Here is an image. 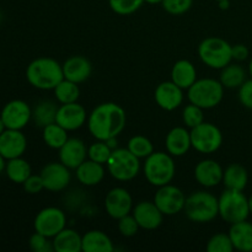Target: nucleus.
<instances>
[{
    "label": "nucleus",
    "mask_w": 252,
    "mask_h": 252,
    "mask_svg": "<svg viewBox=\"0 0 252 252\" xmlns=\"http://www.w3.org/2000/svg\"><path fill=\"white\" fill-rule=\"evenodd\" d=\"M126 121L127 116L120 105L105 102L94 108L88 118V127L94 138L106 142L122 133Z\"/></svg>",
    "instance_id": "nucleus-1"
},
{
    "label": "nucleus",
    "mask_w": 252,
    "mask_h": 252,
    "mask_svg": "<svg viewBox=\"0 0 252 252\" xmlns=\"http://www.w3.org/2000/svg\"><path fill=\"white\" fill-rule=\"evenodd\" d=\"M26 79L33 88L53 90L64 79L63 66L56 59L41 57L27 65Z\"/></svg>",
    "instance_id": "nucleus-2"
},
{
    "label": "nucleus",
    "mask_w": 252,
    "mask_h": 252,
    "mask_svg": "<svg viewBox=\"0 0 252 252\" xmlns=\"http://www.w3.org/2000/svg\"><path fill=\"white\" fill-rule=\"evenodd\" d=\"M184 211L187 218L194 223H209L219 216L218 198L211 192H193L186 197Z\"/></svg>",
    "instance_id": "nucleus-3"
},
{
    "label": "nucleus",
    "mask_w": 252,
    "mask_h": 252,
    "mask_svg": "<svg viewBox=\"0 0 252 252\" xmlns=\"http://www.w3.org/2000/svg\"><path fill=\"white\" fill-rule=\"evenodd\" d=\"M176 166L172 155L154 152L145 159L144 175L147 181L155 187H161L174 180Z\"/></svg>",
    "instance_id": "nucleus-4"
},
{
    "label": "nucleus",
    "mask_w": 252,
    "mask_h": 252,
    "mask_svg": "<svg viewBox=\"0 0 252 252\" xmlns=\"http://www.w3.org/2000/svg\"><path fill=\"white\" fill-rule=\"evenodd\" d=\"M224 96V86L220 80L206 78L199 79L187 90L189 103L198 106L203 110H209L221 102Z\"/></svg>",
    "instance_id": "nucleus-5"
},
{
    "label": "nucleus",
    "mask_w": 252,
    "mask_h": 252,
    "mask_svg": "<svg viewBox=\"0 0 252 252\" xmlns=\"http://www.w3.org/2000/svg\"><path fill=\"white\" fill-rule=\"evenodd\" d=\"M198 56L209 68L223 69L233 61V46L220 37H208L199 43Z\"/></svg>",
    "instance_id": "nucleus-6"
},
{
    "label": "nucleus",
    "mask_w": 252,
    "mask_h": 252,
    "mask_svg": "<svg viewBox=\"0 0 252 252\" xmlns=\"http://www.w3.org/2000/svg\"><path fill=\"white\" fill-rule=\"evenodd\" d=\"M219 216L229 224L246 220L250 216L249 198L243 191L226 189L218 198Z\"/></svg>",
    "instance_id": "nucleus-7"
},
{
    "label": "nucleus",
    "mask_w": 252,
    "mask_h": 252,
    "mask_svg": "<svg viewBox=\"0 0 252 252\" xmlns=\"http://www.w3.org/2000/svg\"><path fill=\"white\" fill-rule=\"evenodd\" d=\"M107 170L117 181H130L139 174V158L128 150V148H116L107 161Z\"/></svg>",
    "instance_id": "nucleus-8"
},
{
    "label": "nucleus",
    "mask_w": 252,
    "mask_h": 252,
    "mask_svg": "<svg viewBox=\"0 0 252 252\" xmlns=\"http://www.w3.org/2000/svg\"><path fill=\"white\" fill-rule=\"evenodd\" d=\"M192 148L202 154H212L221 147L223 134L213 123L203 122L191 130Z\"/></svg>",
    "instance_id": "nucleus-9"
},
{
    "label": "nucleus",
    "mask_w": 252,
    "mask_h": 252,
    "mask_svg": "<svg viewBox=\"0 0 252 252\" xmlns=\"http://www.w3.org/2000/svg\"><path fill=\"white\" fill-rule=\"evenodd\" d=\"M66 217L62 209L57 207H47L37 213L33 221L34 231L46 235L48 238H54L59 231L65 228Z\"/></svg>",
    "instance_id": "nucleus-10"
},
{
    "label": "nucleus",
    "mask_w": 252,
    "mask_h": 252,
    "mask_svg": "<svg viewBox=\"0 0 252 252\" xmlns=\"http://www.w3.org/2000/svg\"><path fill=\"white\" fill-rule=\"evenodd\" d=\"M154 203L164 216H175L184 211L186 196L179 187L167 184L159 187L155 193Z\"/></svg>",
    "instance_id": "nucleus-11"
},
{
    "label": "nucleus",
    "mask_w": 252,
    "mask_h": 252,
    "mask_svg": "<svg viewBox=\"0 0 252 252\" xmlns=\"http://www.w3.org/2000/svg\"><path fill=\"white\" fill-rule=\"evenodd\" d=\"M0 117L6 129L21 130L31 121L32 110L25 101L12 100L2 107Z\"/></svg>",
    "instance_id": "nucleus-12"
},
{
    "label": "nucleus",
    "mask_w": 252,
    "mask_h": 252,
    "mask_svg": "<svg viewBox=\"0 0 252 252\" xmlns=\"http://www.w3.org/2000/svg\"><path fill=\"white\" fill-rule=\"evenodd\" d=\"M41 177L43 180L44 189L51 192L63 191L70 184V169L63 162H49L42 169Z\"/></svg>",
    "instance_id": "nucleus-13"
},
{
    "label": "nucleus",
    "mask_w": 252,
    "mask_h": 252,
    "mask_svg": "<svg viewBox=\"0 0 252 252\" xmlns=\"http://www.w3.org/2000/svg\"><path fill=\"white\" fill-rule=\"evenodd\" d=\"M105 209L111 218L121 219L127 216L133 209V198L129 192L123 187H115L105 198Z\"/></svg>",
    "instance_id": "nucleus-14"
},
{
    "label": "nucleus",
    "mask_w": 252,
    "mask_h": 252,
    "mask_svg": "<svg viewBox=\"0 0 252 252\" xmlns=\"http://www.w3.org/2000/svg\"><path fill=\"white\" fill-rule=\"evenodd\" d=\"M86 120H88L86 110L84 108V106L78 103V101L71 103H64L58 107L56 122L68 132L83 127Z\"/></svg>",
    "instance_id": "nucleus-15"
},
{
    "label": "nucleus",
    "mask_w": 252,
    "mask_h": 252,
    "mask_svg": "<svg viewBox=\"0 0 252 252\" xmlns=\"http://www.w3.org/2000/svg\"><path fill=\"white\" fill-rule=\"evenodd\" d=\"M26 148L27 139L21 130L5 129L0 134V154L5 160L22 157Z\"/></svg>",
    "instance_id": "nucleus-16"
},
{
    "label": "nucleus",
    "mask_w": 252,
    "mask_h": 252,
    "mask_svg": "<svg viewBox=\"0 0 252 252\" xmlns=\"http://www.w3.org/2000/svg\"><path fill=\"white\" fill-rule=\"evenodd\" d=\"M133 217L144 230H155L161 225L164 214L154 202L142 201L133 208Z\"/></svg>",
    "instance_id": "nucleus-17"
},
{
    "label": "nucleus",
    "mask_w": 252,
    "mask_h": 252,
    "mask_svg": "<svg viewBox=\"0 0 252 252\" xmlns=\"http://www.w3.org/2000/svg\"><path fill=\"white\" fill-rule=\"evenodd\" d=\"M88 158V148L79 138H69L59 149V161L70 170H76Z\"/></svg>",
    "instance_id": "nucleus-18"
},
{
    "label": "nucleus",
    "mask_w": 252,
    "mask_h": 252,
    "mask_svg": "<svg viewBox=\"0 0 252 252\" xmlns=\"http://www.w3.org/2000/svg\"><path fill=\"white\" fill-rule=\"evenodd\" d=\"M154 97L160 108L165 111H174L181 106L184 93L174 81H164L155 89Z\"/></svg>",
    "instance_id": "nucleus-19"
},
{
    "label": "nucleus",
    "mask_w": 252,
    "mask_h": 252,
    "mask_svg": "<svg viewBox=\"0 0 252 252\" xmlns=\"http://www.w3.org/2000/svg\"><path fill=\"white\" fill-rule=\"evenodd\" d=\"M223 175L221 165L213 159L202 160L194 167V179L203 187L218 186L223 182Z\"/></svg>",
    "instance_id": "nucleus-20"
},
{
    "label": "nucleus",
    "mask_w": 252,
    "mask_h": 252,
    "mask_svg": "<svg viewBox=\"0 0 252 252\" xmlns=\"http://www.w3.org/2000/svg\"><path fill=\"white\" fill-rule=\"evenodd\" d=\"M64 79L73 83L80 84L88 80L93 71L90 61L83 56H73L64 62L63 65Z\"/></svg>",
    "instance_id": "nucleus-21"
},
{
    "label": "nucleus",
    "mask_w": 252,
    "mask_h": 252,
    "mask_svg": "<svg viewBox=\"0 0 252 252\" xmlns=\"http://www.w3.org/2000/svg\"><path fill=\"white\" fill-rule=\"evenodd\" d=\"M166 150L172 157H184L189 148L192 147L191 143V132L184 127H175L167 133Z\"/></svg>",
    "instance_id": "nucleus-22"
},
{
    "label": "nucleus",
    "mask_w": 252,
    "mask_h": 252,
    "mask_svg": "<svg viewBox=\"0 0 252 252\" xmlns=\"http://www.w3.org/2000/svg\"><path fill=\"white\" fill-rule=\"evenodd\" d=\"M197 80L196 66L187 59H181L174 64L171 69V81H174L182 90H189Z\"/></svg>",
    "instance_id": "nucleus-23"
},
{
    "label": "nucleus",
    "mask_w": 252,
    "mask_h": 252,
    "mask_svg": "<svg viewBox=\"0 0 252 252\" xmlns=\"http://www.w3.org/2000/svg\"><path fill=\"white\" fill-rule=\"evenodd\" d=\"M229 236L235 250L241 252L252 251V224L248 220L231 224Z\"/></svg>",
    "instance_id": "nucleus-24"
},
{
    "label": "nucleus",
    "mask_w": 252,
    "mask_h": 252,
    "mask_svg": "<svg viewBox=\"0 0 252 252\" xmlns=\"http://www.w3.org/2000/svg\"><path fill=\"white\" fill-rule=\"evenodd\" d=\"M105 177L103 164L96 162L91 159H86L76 169V179L84 186H96Z\"/></svg>",
    "instance_id": "nucleus-25"
},
{
    "label": "nucleus",
    "mask_w": 252,
    "mask_h": 252,
    "mask_svg": "<svg viewBox=\"0 0 252 252\" xmlns=\"http://www.w3.org/2000/svg\"><path fill=\"white\" fill-rule=\"evenodd\" d=\"M115 250L113 243L101 230H90L83 235V245L81 251L84 252H112Z\"/></svg>",
    "instance_id": "nucleus-26"
},
{
    "label": "nucleus",
    "mask_w": 252,
    "mask_h": 252,
    "mask_svg": "<svg viewBox=\"0 0 252 252\" xmlns=\"http://www.w3.org/2000/svg\"><path fill=\"white\" fill-rule=\"evenodd\" d=\"M81 245L83 236L74 229L64 228L53 238V248L57 252H79Z\"/></svg>",
    "instance_id": "nucleus-27"
},
{
    "label": "nucleus",
    "mask_w": 252,
    "mask_h": 252,
    "mask_svg": "<svg viewBox=\"0 0 252 252\" xmlns=\"http://www.w3.org/2000/svg\"><path fill=\"white\" fill-rule=\"evenodd\" d=\"M249 174L248 170L240 164H231L224 170L223 184L226 189L244 191L248 186Z\"/></svg>",
    "instance_id": "nucleus-28"
},
{
    "label": "nucleus",
    "mask_w": 252,
    "mask_h": 252,
    "mask_svg": "<svg viewBox=\"0 0 252 252\" xmlns=\"http://www.w3.org/2000/svg\"><path fill=\"white\" fill-rule=\"evenodd\" d=\"M5 172L10 181L15 184H24L32 175L31 165L29 164V161L22 159V157L7 160Z\"/></svg>",
    "instance_id": "nucleus-29"
},
{
    "label": "nucleus",
    "mask_w": 252,
    "mask_h": 252,
    "mask_svg": "<svg viewBox=\"0 0 252 252\" xmlns=\"http://www.w3.org/2000/svg\"><path fill=\"white\" fill-rule=\"evenodd\" d=\"M57 112L58 106L53 101H41L32 111V118L38 127L44 128L46 126L56 122Z\"/></svg>",
    "instance_id": "nucleus-30"
},
{
    "label": "nucleus",
    "mask_w": 252,
    "mask_h": 252,
    "mask_svg": "<svg viewBox=\"0 0 252 252\" xmlns=\"http://www.w3.org/2000/svg\"><path fill=\"white\" fill-rule=\"evenodd\" d=\"M220 83L224 88L235 89L240 88L246 81V71L239 64H228L221 69L220 73Z\"/></svg>",
    "instance_id": "nucleus-31"
},
{
    "label": "nucleus",
    "mask_w": 252,
    "mask_h": 252,
    "mask_svg": "<svg viewBox=\"0 0 252 252\" xmlns=\"http://www.w3.org/2000/svg\"><path fill=\"white\" fill-rule=\"evenodd\" d=\"M69 139L68 130L54 122L43 128V140L52 149H61Z\"/></svg>",
    "instance_id": "nucleus-32"
},
{
    "label": "nucleus",
    "mask_w": 252,
    "mask_h": 252,
    "mask_svg": "<svg viewBox=\"0 0 252 252\" xmlns=\"http://www.w3.org/2000/svg\"><path fill=\"white\" fill-rule=\"evenodd\" d=\"M53 90L57 101L62 103V105L76 102L79 96H80V89H79L78 84L73 83L70 80H66V79H63Z\"/></svg>",
    "instance_id": "nucleus-33"
},
{
    "label": "nucleus",
    "mask_w": 252,
    "mask_h": 252,
    "mask_svg": "<svg viewBox=\"0 0 252 252\" xmlns=\"http://www.w3.org/2000/svg\"><path fill=\"white\" fill-rule=\"evenodd\" d=\"M128 150L139 159H147L150 154L154 153V145L144 135H134L129 139L127 144Z\"/></svg>",
    "instance_id": "nucleus-34"
},
{
    "label": "nucleus",
    "mask_w": 252,
    "mask_h": 252,
    "mask_svg": "<svg viewBox=\"0 0 252 252\" xmlns=\"http://www.w3.org/2000/svg\"><path fill=\"white\" fill-rule=\"evenodd\" d=\"M112 148L107 144L105 140H97L96 143L91 144L88 149L89 159L94 160L100 164H107L111 154H112Z\"/></svg>",
    "instance_id": "nucleus-35"
},
{
    "label": "nucleus",
    "mask_w": 252,
    "mask_h": 252,
    "mask_svg": "<svg viewBox=\"0 0 252 252\" xmlns=\"http://www.w3.org/2000/svg\"><path fill=\"white\" fill-rule=\"evenodd\" d=\"M233 250L234 245L229 234H216L207 243V251L208 252H231Z\"/></svg>",
    "instance_id": "nucleus-36"
},
{
    "label": "nucleus",
    "mask_w": 252,
    "mask_h": 252,
    "mask_svg": "<svg viewBox=\"0 0 252 252\" xmlns=\"http://www.w3.org/2000/svg\"><path fill=\"white\" fill-rule=\"evenodd\" d=\"M182 120L184 123L192 128L197 127L201 123L204 122V115H203V108L198 107V106L193 105V103H189L186 107L184 108V113H182Z\"/></svg>",
    "instance_id": "nucleus-37"
},
{
    "label": "nucleus",
    "mask_w": 252,
    "mask_h": 252,
    "mask_svg": "<svg viewBox=\"0 0 252 252\" xmlns=\"http://www.w3.org/2000/svg\"><path fill=\"white\" fill-rule=\"evenodd\" d=\"M144 0H108L110 7L118 15H130L137 11Z\"/></svg>",
    "instance_id": "nucleus-38"
},
{
    "label": "nucleus",
    "mask_w": 252,
    "mask_h": 252,
    "mask_svg": "<svg viewBox=\"0 0 252 252\" xmlns=\"http://www.w3.org/2000/svg\"><path fill=\"white\" fill-rule=\"evenodd\" d=\"M193 0H162L161 5L171 15H182L191 9Z\"/></svg>",
    "instance_id": "nucleus-39"
},
{
    "label": "nucleus",
    "mask_w": 252,
    "mask_h": 252,
    "mask_svg": "<svg viewBox=\"0 0 252 252\" xmlns=\"http://www.w3.org/2000/svg\"><path fill=\"white\" fill-rule=\"evenodd\" d=\"M49 239L51 238L34 231V234H32L31 238H30V248H31V250H33L34 252L54 251L53 241H49Z\"/></svg>",
    "instance_id": "nucleus-40"
},
{
    "label": "nucleus",
    "mask_w": 252,
    "mask_h": 252,
    "mask_svg": "<svg viewBox=\"0 0 252 252\" xmlns=\"http://www.w3.org/2000/svg\"><path fill=\"white\" fill-rule=\"evenodd\" d=\"M139 224L137 223L135 218L133 217V214H127V216L122 217L121 219H118V230L126 238H130V236H134L135 234L139 230Z\"/></svg>",
    "instance_id": "nucleus-41"
},
{
    "label": "nucleus",
    "mask_w": 252,
    "mask_h": 252,
    "mask_svg": "<svg viewBox=\"0 0 252 252\" xmlns=\"http://www.w3.org/2000/svg\"><path fill=\"white\" fill-rule=\"evenodd\" d=\"M22 185H24L25 191L30 194H37L44 189L43 180H42L41 175H31Z\"/></svg>",
    "instance_id": "nucleus-42"
},
{
    "label": "nucleus",
    "mask_w": 252,
    "mask_h": 252,
    "mask_svg": "<svg viewBox=\"0 0 252 252\" xmlns=\"http://www.w3.org/2000/svg\"><path fill=\"white\" fill-rule=\"evenodd\" d=\"M239 100L241 105L252 110V78L251 80H246L239 88Z\"/></svg>",
    "instance_id": "nucleus-43"
},
{
    "label": "nucleus",
    "mask_w": 252,
    "mask_h": 252,
    "mask_svg": "<svg viewBox=\"0 0 252 252\" xmlns=\"http://www.w3.org/2000/svg\"><path fill=\"white\" fill-rule=\"evenodd\" d=\"M249 57V48L244 44H236L233 46V59L238 62H243L248 59Z\"/></svg>",
    "instance_id": "nucleus-44"
},
{
    "label": "nucleus",
    "mask_w": 252,
    "mask_h": 252,
    "mask_svg": "<svg viewBox=\"0 0 252 252\" xmlns=\"http://www.w3.org/2000/svg\"><path fill=\"white\" fill-rule=\"evenodd\" d=\"M5 166H6V162H5V159L0 154V174H2V171H5Z\"/></svg>",
    "instance_id": "nucleus-45"
},
{
    "label": "nucleus",
    "mask_w": 252,
    "mask_h": 252,
    "mask_svg": "<svg viewBox=\"0 0 252 252\" xmlns=\"http://www.w3.org/2000/svg\"><path fill=\"white\" fill-rule=\"evenodd\" d=\"M219 2V6L221 7V9H228L229 5H230V2H229V0H220Z\"/></svg>",
    "instance_id": "nucleus-46"
},
{
    "label": "nucleus",
    "mask_w": 252,
    "mask_h": 252,
    "mask_svg": "<svg viewBox=\"0 0 252 252\" xmlns=\"http://www.w3.org/2000/svg\"><path fill=\"white\" fill-rule=\"evenodd\" d=\"M144 2H148V4H161L162 0H144Z\"/></svg>",
    "instance_id": "nucleus-47"
},
{
    "label": "nucleus",
    "mask_w": 252,
    "mask_h": 252,
    "mask_svg": "<svg viewBox=\"0 0 252 252\" xmlns=\"http://www.w3.org/2000/svg\"><path fill=\"white\" fill-rule=\"evenodd\" d=\"M6 129V127H5V125H4V122H2V120H1V117H0V134H1L2 132H4V130Z\"/></svg>",
    "instance_id": "nucleus-48"
},
{
    "label": "nucleus",
    "mask_w": 252,
    "mask_h": 252,
    "mask_svg": "<svg viewBox=\"0 0 252 252\" xmlns=\"http://www.w3.org/2000/svg\"><path fill=\"white\" fill-rule=\"evenodd\" d=\"M249 207H250V213L252 214V194L250 196V198H249Z\"/></svg>",
    "instance_id": "nucleus-49"
},
{
    "label": "nucleus",
    "mask_w": 252,
    "mask_h": 252,
    "mask_svg": "<svg viewBox=\"0 0 252 252\" xmlns=\"http://www.w3.org/2000/svg\"><path fill=\"white\" fill-rule=\"evenodd\" d=\"M249 73H250V75H251V78H252V58H251V61H250V64H249Z\"/></svg>",
    "instance_id": "nucleus-50"
},
{
    "label": "nucleus",
    "mask_w": 252,
    "mask_h": 252,
    "mask_svg": "<svg viewBox=\"0 0 252 252\" xmlns=\"http://www.w3.org/2000/svg\"><path fill=\"white\" fill-rule=\"evenodd\" d=\"M1 20H2V14L0 12V22H1Z\"/></svg>",
    "instance_id": "nucleus-51"
},
{
    "label": "nucleus",
    "mask_w": 252,
    "mask_h": 252,
    "mask_svg": "<svg viewBox=\"0 0 252 252\" xmlns=\"http://www.w3.org/2000/svg\"><path fill=\"white\" fill-rule=\"evenodd\" d=\"M216 1H220V0H216Z\"/></svg>",
    "instance_id": "nucleus-52"
}]
</instances>
